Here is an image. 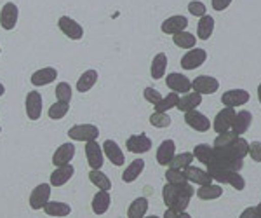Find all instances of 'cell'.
Returning <instances> with one entry per match:
<instances>
[{
  "mask_svg": "<svg viewBox=\"0 0 261 218\" xmlns=\"http://www.w3.org/2000/svg\"><path fill=\"white\" fill-rule=\"evenodd\" d=\"M195 190H193L190 182L185 183H167L162 188V199L164 204L176 211H185L190 204V199L193 198Z\"/></svg>",
  "mask_w": 261,
  "mask_h": 218,
  "instance_id": "obj_1",
  "label": "cell"
},
{
  "mask_svg": "<svg viewBox=\"0 0 261 218\" xmlns=\"http://www.w3.org/2000/svg\"><path fill=\"white\" fill-rule=\"evenodd\" d=\"M214 149V147H213ZM249 152V141L246 138L239 136L233 143L220 147V149H214V157H221V159H244ZM213 157V159H214Z\"/></svg>",
  "mask_w": 261,
  "mask_h": 218,
  "instance_id": "obj_2",
  "label": "cell"
},
{
  "mask_svg": "<svg viewBox=\"0 0 261 218\" xmlns=\"http://www.w3.org/2000/svg\"><path fill=\"white\" fill-rule=\"evenodd\" d=\"M99 128L94 124H75L68 129V138L71 141H82L87 143L91 140H98Z\"/></svg>",
  "mask_w": 261,
  "mask_h": 218,
  "instance_id": "obj_3",
  "label": "cell"
},
{
  "mask_svg": "<svg viewBox=\"0 0 261 218\" xmlns=\"http://www.w3.org/2000/svg\"><path fill=\"white\" fill-rule=\"evenodd\" d=\"M50 194H53V185H50V183H39V185L30 192L28 206H30L33 211H39V209L44 208L45 203L50 199Z\"/></svg>",
  "mask_w": 261,
  "mask_h": 218,
  "instance_id": "obj_4",
  "label": "cell"
},
{
  "mask_svg": "<svg viewBox=\"0 0 261 218\" xmlns=\"http://www.w3.org/2000/svg\"><path fill=\"white\" fill-rule=\"evenodd\" d=\"M58 28H60L63 35L68 37L70 40L84 39V27L77 19L70 18V16H61V18L58 19Z\"/></svg>",
  "mask_w": 261,
  "mask_h": 218,
  "instance_id": "obj_5",
  "label": "cell"
},
{
  "mask_svg": "<svg viewBox=\"0 0 261 218\" xmlns=\"http://www.w3.org/2000/svg\"><path fill=\"white\" fill-rule=\"evenodd\" d=\"M42 110H44V98L39 91H30L24 98V112L30 120H39L42 117Z\"/></svg>",
  "mask_w": 261,
  "mask_h": 218,
  "instance_id": "obj_6",
  "label": "cell"
},
{
  "mask_svg": "<svg viewBox=\"0 0 261 218\" xmlns=\"http://www.w3.org/2000/svg\"><path fill=\"white\" fill-rule=\"evenodd\" d=\"M19 19V7L14 2H6L0 9V27L6 32H11L16 28Z\"/></svg>",
  "mask_w": 261,
  "mask_h": 218,
  "instance_id": "obj_7",
  "label": "cell"
},
{
  "mask_svg": "<svg viewBox=\"0 0 261 218\" xmlns=\"http://www.w3.org/2000/svg\"><path fill=\"white\" fill-rule=\"evenodd\" d=\"M209 175L218 183H228L235 190H244L246 188V180L242 178L241 171H211Z\"/></svg>",
  "mask_w": 261,
  "mask_h": 218,
  "instance_id": "obj_8",
  "label": "cell"
},
{
  "mask_svg": "<svg viewBox=\"0 0 261 218\" xmlns=\"http://www.w3.org/2000/svg\"><path fill=\"white\" fill-rule=\"evenodd\" d=\"M86 159L91 169H101L105 164V154L103 147L98 143V140H91L86 143Z\"/></svg>",
  "mask_w": 261,
  "mask_h": 218,
  "instance_id": "obj_9",
  "label": "cell"
},
{
  "mask_svg": "<svg viewBox=\"0 0 261 218\" xmlns=\"http://www.w3.org/2000/svg\"><path fill=\"white\" fill-rule=\"evenodd\" d=\"M207 60V53L205 49H200V47H193V49H188V53L181 58V68L183 70H195L202 66Z\"/></svg>",
  "mask_w": 261,
  "mask_h": 218,
  "instance_id": "obj_10",
  "label": "cell"
},
{
  "mask_svg": "<svg viewBox=\"0 0 261 218\" xmlns=\"http://www.w3.org/2000/svg\"><path fill=\"white\" fill-rule=\"evenodd\" d=\"M185 123H187L188 128L195 129V131L199 133H205L211 129V120H209V117H205L202 112H199L195 108V110H190V112H185Z\"/></svg>",
  "mask_w": 261,
  "mask_h": 218,
  "instance_id": "obj_11",
  "label": "cell"
},
{
  "mask_svg": "<svg viewBox=\"0 0 261 218\" xmlns=\"http://www.w3.org/2000/svg\"><path fill=\"white\" fill-rule=\"evenodd\" d=\"M75 175V167L73 164H63V166H54V171L49 177V183L53 187H63L73 178Z\"/></svg>",
  "mask_w": 261,
  "mask_h": 218,
  "instance_id": "obj_12",
  "label": "cell"
},
{
  "mask_svg": "<svg viewBox=\"0 0 261 218\" xmlns=\"http://www.w3.org/2000/svg\"><path fill=\"white\" fill-rule=\"evenodd\" d=\"M192 89L200 94H214L220 89V82L211 75H199L192 81Z\"/></svg>",
  "mask_w": 261,
  "mask_h": 218,
  "instance_id": "obj_13",
  "label": "cell"
},
{
  "mask_svg": "<svg viewBox=\"0 0 261 218\" xmlns=\"http://www.w3.org/2000/svg\"><path fill=\"white\" fill-rule=\"evenodd\" d=\"M166 86L169 87L171 91L178 94H185V93H190L192 89V81L183 74L178 72H172L166 77Z\"/></svg>",
  "mask_w": 261,
  "mask_h": 218,
  "instance_id": "obj_14",
  "label": "cell"
},
{
  "mask_svg": "<svg viewBox=\"0 0 261 218\" xmlns=\"http://www.w3.org/2000/svg\"><path fill=\"white\" fill-rule=\"evenodd\" d=\"M125 149H127L130 154L141 156V154L150 152L151 140L145 135V133H140V135H133V136L127 138V141H125Z\"/></svg>",
  "mask_w": 261,
  "mask_h": 218,
  "instance_id": "obj_15",
  "label": "cell"
},
{
  "mask_svg": "<svg viewBox=\"0 0 261 218\" xmlns=\"http://www.w3.org/2000/svg\"><path fill=\"white\" fill-rule=\"evenodd\" d=\"M56 79H58V70L54 68V66H44V68H39L32 74L30 82H32V86H35V87H44V86L53 84Z\"/></svg>",
  "mask_w": 261,
  "mask_h": 218,
  "instance_id": "obj_16",
  "label": "cell"
},
{
  "mask_svg": "<svg viewBox=\"0 0 261 218\" xmlns=\"http://www.w3.org/2000/svg\"><path fill=\"white\" fill-rule=\"evenodd\" d=\"M235 108L231 107H225L223 110H220L214 117V123H213V129L216 133H223V131H228L231 129V124H233V119H235Z\"/></svg>",
  "mask_w": 261,
  "mask_h": 218,
  "instance_id": "obj_17",
  "label": "cell"
},
{
  "mask_svg": "<svg viewBox=\"0 0 261 218\" xmlns=\"http://www.w3.org/2000/svg\"><path fill=\"white\" fill-rule=\"evenodd\" d=\"M103 147V154H105V159L112 162L113 166H122L125 162V156L122 152L120 145L117 143L115 140H105V143L101 145Z\"/></svg>",
  "mask_w": 261,
  "mask_h": 218,
  "instance_id": "obj_18",
  "label": "cell"
},
{
  "mask_svg": "<svg viewBox=\"0 0 261 218\" xmlns=\"http://www.w3.org/2000/svg\"><path fill=\"white\" fill-rule=\"evenodd\" d=\"M75 154H77V149H75V145L71 143V141H68V143H61L53 154V164L54 166L70 164V162L73 161Z\"/></svg>",
  "mask_w": 261,
  "mask_h": 218,
  "instance_id": "obj_19",
  "label": "cell"
},
{
  "mask_svg": "<svg viewBox=\"0 0 261 218\" xmlns=\"http://www.w3.org/2000/svg\"><path fill=\"white\" fill-rule=\"evenodd\" d=\"M187 27H188V19L181 14H176L162 21L161 30L162 33H166V35H176V33L187 30Z\"/></svg>",
  "mask_w": 261,
  "mask_h": 218,
  "instance_id": "obj_20",
  "label": "cell"
},
{
  "mask_svg": "<svg viewBox=\"0 0 261 218\" xmlns=\"http://www.w3.org/2000/svg\"><path fill=\"white\" fill-rule=\"evenodd\" d=\"M249 102V93L246 89H230L226 93H223L221 96V103L225 107H241V105H246Z\"/></svg>",
  "mask_w": 261,
  "mask_h": 218,
  "instance_id": "obj_21",
  "label": "cell"
},
{
  "mask_svg": "<svg viewBox=\"0 0 261 218\" xmlns=\"http://www.w3.org/2000/svg\"><path fill=\"white\" fill-rule=\"evenodd\" d=\"M110 204H112L110 190H98L91 203L92 213H94V215H105V213L110 209Z\"/></svg>",
  "mask_w": 261,
  "mask_h": 218,
  "instance_id": "obj_22",
  "label": "cell"
},
{
  "mask_svg": "<svg viewBox=\"0 0 261 218\" xmlns=\"http://www.w3.org/2000/svg\"><path fill=\"white\" fill-rule=\"evenodd\" d=\"M185 175H187V180L190 183H195V185H207V183H213V177L202 167H195V166H187L185 167Z\"/></svg>",
  "mask_w": 261,
  "mask_h": 218,
  "instance_id": "obj_23",
  "label": "cell"
},
{
  "mask_svg": "<svg viewBox=\"0 0 261 218\" xmlns=\"http://www.w3.org/2000/svg\"><path fill=\"white\" fill-rule=\"evenodd\" d=\"M98 79H99V74H98V70H94V68H89V70H86L81 77H79V81H77V91L79 93H89V91L92 89V87L98 84Z\"/></svg>",
  "mask_w": 261,
  "mask_h": 218,
  "instance_id": "obj_24",
  "label": "cell"
},
{
  "mask_svg": "<svg viewBox=\"0 0 261 218\" xmlns=\"http://www.w3.org/2000/svg\"><path fill=\"white\" fill-rule=\"evenodd\" d=\"M145 171V159H134L130 164L125 167L122 173V182L124 183H133L141 177V173Z\"/></svg>",
  "mask_w": 261,
  "mask_h": 218,
  "instance_id": "obj_25",
  "label": "cell"
},
{
  "mask_svg": "<svg viewBox=\"0 0 261 218\" xmlns=\"http://www.w3.org/2000/svg\"><path fill=\"white\" fill-rule=\"evenodd\" d=\"M176 154V143L174 140H164L157 149V162L161 166H169L171 159Z\"/></svg>",
  "mask_w": 261,
  "mask_h": 218,
  "instance_id": "obj_26",
  "label": "cell"
},
{
  "mask_svg": "<svg viewBox=\"0 0 261 218\" xmlns=\"http://www.w3.org/2000/svg\"><path fill=\"white\" fill-rule=\"evenodd\" d=\"M251 123H252V114L247 110H241L239 114H235V119H233V124H231V131L235 135H244L247 133V129L251 128Z\"/></svg>",
  "mask_w": 261,
  "mask_h": 218,
  "instance_id": "obj_27",
  "label": "cell"
},
{
  "mask_svg": "<svg viewBox=\"0 0 261 218\" xmlns=\"http://www.w3.org/2000/svg\"><path fill=\"white\" fill-rule=\"evenodd\" d=\"M200 103H202V94L197 93V91H193V93H185L183 96H181L178 105H176V108L185 114V112L195 110Z\"/></svg>",
  "mask_w": 261,
  "mask_h": 218,
  "instance_id": "obj_28",
  "label": "cell"
},
{
  "mask_svg": "<svg viewBox=\"0 0 261 218\" xmlns=\"http://www.w3.org/2000/svg\"><path fill=\"white\" fill-rule=\"evenodd\" d=\"M44 209L45 215L49 216H68L71 213V206L68 203H63V201H47Z\"/></svg>",
  "mask_w": 261,
  "mask_h": 218,
  "instance_id": "obj_29",
  "label": "cell"
},
{
  "mask_svg": "<svg viewBox=\"0 0 261 218\" xmlns=\"http://www.w3.org/2000/svg\"><path fill=\"white\" fill-rule=\"evenodd\" d=\"M166 70H167V54L166 53H159L153 56L151 60V65H150V75L151 79L159 81L166 75Z\"/></svg>",
  "mask_w": 261,
  "mask_h": 218,
  "instance_id": "obj_30",
  "label": "cell"
},
{
  "mask_svg": "<svg viewBox=\"0 0 261 218\" xmlns=\"http://www.w3.org/2000/svg\"><path fill=\"white\" fill-rule=\"evenodd\" d=\"M214 32V18L209 14H204L199 19V25H197V39L200 40H209Z\"/></svg>",
  "mask_w": 261,
  "mask_h": 218,
  "instance_id": "obj_31",
  "label": "cell"
},
{
  "mask_svg": "<svg viewBox=\"0 0 261 218\" xmlns=\"http://www.w3.org/2000/svg\"><path fill=\"white\" fill-rule=\"evenodd\" d=\"M221 196H223L221 185L207 183V185H199V188H197V198L202 201H214V199H220Z\"/></svg>",
  "mask_w": 261,
  "mask_h": 218,
  "instance_id": "obj_32",
  "label": "cell"
},
{
  "mask_svg": "<svg viewBox=\"0 0 261 218\" xmlns=\"http://www.w3.org/2000/svg\"><path fill=\"white\" fill-rule=\"evenodd\" d=\"M89 182L94 187H98V190H112V180L108 178V175L103 173L101 169L89 171Z\"/></svg>",
  "mask_w": 261,
  "mask_h": 218,
  "instance_id": "obj_33",
  "label": "cell"
},
{
  "mask_svg": "<svg viewBox=\"0 0 261 218\" xmlns=\"http://www.w3.org/2000/svg\"><path fill=\"white\" fill-rule=\"evenodd\" d=\"M148 199L146 198H136L127 208V216L129 218H143L148 213Z\"/></svg>",
  "mask_w": 261,
  "mask_h": 218,
  "instance_id": "obj_34",
  "label": "cell"
},
{
  "mask_svg": "<svg viewBox=\"0 0 261 218\" xmlns=\"http://www.w3.org/2000/svg\"><path fill=\"white\" fill-rule=\"evenodd\" d=\"M172 42H174V45L179 49H193L197 44V37L190 32L183 30V32L176 33V35H172Z\"/></svg>",
  "mask_w": 261,
  "mask_h": 218,
  "instance_id": "obj_35",
  "label": "cell"
},
{
  "mask_svg": "<svg viewBox=\"0 0 261 218\" xmlns=\"http://www.w3.org/2000/svg\"><path fill=\"white\" fill-rule=\"evenodd\" d=\"M192 154H193V157H195L197 161L207 166L209 162L213 161V157H214V149L211 145H207V143H199V145H195V149H193Z\"/></svg>",
  "mask_w": 261,
  "mask_h": 218,
  "instance_id": "obj_36",
  "label": "cell"
},
{
  "mask_svg": "<svg viewBox=\"0 0 261 218\" xmlns=\"http://www.w3.org/2000/svg\"><path fill=\"white\" fill-rule=\"evenodd\" d=\"M68 112H70V103L58 102L56 100V103H53L49 107L47 115H49V119H53V120H61V119H65Z\"/></svg>",
  "mask_w": 261,
  "mask_h": 218,
  "instance_id": "obj_37",
  "label": "cell"
},
{
  "mask_svg": "<svg viewBox=\"0 0 261 218\" xmlns=\"http://www.w3.org/2000/svg\"><path fill=\"white\" fill-rule=\"evenodd\" d=\"M178 102H179V94L172 91V93H169L167 96H162V100L157 105H153L155 112H169L171 108H176Z\"/></svg>",
  "mask_w": 261,
  "mask_h": 218,
  "instance_id": "obj_38",
  "label": "cell"
},
{
  "mask_svg": "<svg viewBox=\"0 0 261 218\" xmlns=\"http://www.w3.org/2000/svg\"><path fill=\"white\" fill-rule=\"evenodd\" d=\"M54 94H56L58 102L70 103L71 98H73V89H71V86L68 82H58L56 89H54Z\"/></svg>",
  "mask_w": 261,
  "mask_h": 218,
  "instance_id": "obj_39",
  "label": "cell"
},
{
  "mask_svg": "<svg viewBox=\"0 0 261 218\" xmlns=\"http://www.w3.org/2000/svg\"><path fill=\"white\" fill-rule=\"evenodd\" d=\"M193 154L192 152H181V154H174V157L171 159L169 167H178V169H185L187 166H190L193 162Z\"/></svg>",
  "mask_w": 261,
  "mask_h": 218,
  "instance_id": "obj_40",
  "label": "cell"
},
{
  "mask_svg": "<svg viewBox=\"0 0 261 218\" xmlns=\"http://www.w3.org/2000/svg\"><path fill=\"white\" fill-rule=\"evenodd\" d=\"M172 123V119L167 115V112H153L150 115V124L153 128H159V129H164V128H169Z\"/></svg>",
  "mask_w": 261,
  "mask_h": 218,
  "instance_id": "obj_41",
  "label": "cell"
},
{
  "mask_svg": "<svg viewBox=\"0 0 261 218\" xmlns=\"http://www.w3.org/2000/svg\"><path fill=\"white\" fill-rule=\"evenodd\" d=\"M239 138V135H235L233 131H223V133H218V136H216V140H214V143L213 147L214 149H220V147H226V145H230V143H233L235 140Z\"/></svg>",
  "mask_w": 261,
  "mask_h": 218,
  "instance_id": "obj_42",
  "label": "cell"
},
{
  "mask_svg": "<svg viewBox=\"0 0 261 218\" xmlns=\"http://www.w3.org/2000/svg\"><path fill=\"white\" fill-rule=\"evenodd\" d=\"M166 182L167 183H185L188 182L185 169H178V167H169L166 171Z\"/></svg>",
  "mask_w": 261,
  "mask_h": 218,
  "instance_id": "obj_43",
  "label": "cell"
},
{
  "mask_svg": "<svg viewBox=\"0 0 261 218\" xmlns=\"http://www.w3.org/2000/svg\"><path fill=\"white\" fill-rule=\"evenodd\" d=\"M205 4L200 2V0H192L190 4H188V12H190L192 16H195V18H202V16L205 14Z\"/></svg>",
  "mask_w": 261,
  "mask_h": 218,
  "instance_id": "obj_44",
  "label": "cell"
},
{
  "mask_svg": "<svg viewBox=\"0 0 261 218\" xmlns=\"http://www.w3.org/2000/svg\"><path fill=\"white\" fill-rule=\"evenodd\" d=\"M143 98L151 105H157L162 100V94L159 93L157 89H153V87H145V91H143Z\"/></svg>",
  "mask_w": 261,
  "mask_h": 218,
  "instance_id": "obj_45",
  "label": "cell"
},
{
  "mask_svg": "<svg viewBox=\"0 0 261 218\" xmlns=\"http://www.w3.org/2000/svg\"><path fill=\"white\" fill-rule=\"evenodd\" d=\"M247 154H249L254 162H261V141H252V143H249V152Z\"/></svg>",
  "mask_w": 261,
  "mask_h": 218,
  "instance_id": "obj_46",
  "label": "cell"
},
{
  "mask_svg": "<svg viewBox=\"0 0 261 218\" xmlns=\"http://www.w3.org/2000/svg\"><path fill=\"white\" fill-rule=\"evenodd\" d=\"M164 216L166 218H179V216H185V218H190V213L185 209V211H176V209H171L167 208L166 213H164Z\"/></svg>",
  "mask_w": 261,
  "mask_h": 218,
  "instance_id": "obj_47",
  "label": "cell"
},
{
  "mask_svg": "<svg viewBox=\"0 0 261 218\" xmlns=\"http://www.w3.org/2000/svg\"><path fill=\"white\" fill-rule=\"evenodd\" d=\"M231 2H233V0H213V9L221 12V11L228 9Z\"/></svg>",
  "mask_w": 261,
  "mask_h": 218,
  "instance_id": "obj_48",
  "label": "cell"
},
{
  "mask_svg": "<svg viewBox=\"0 0 261 218\" xmlns=\"http://www.w3.org/2000/svg\"><path fill=\"white\" fill-rule=\"evenodd\" d=\"M247 216H251V218H256L254 208H247V209H244V211L241 213V218H247Z\"/></svg>",
  "mask_w": 261,
  "mask_h": 218,
  "instance_id": "obj_49",
  "label": "cell"
},
{
  "mask_svg": "<svg viewBox=\"0 0 261 218\" xmlns=\"http://www.w3.org/2000/svg\"><path fill=\"white\" fill-rule=\"evenodd\" d=\"M254 213H256V218H261V203L254 208Z\"/></svg>",
  "mask_w": 261,
  "mask_h": 218,
  "instance_id": "obj_50",
  "label": "cell"
},
{
  "mask_svg": "<svg viewBox=\"0 0 261 218\" xmlns=\"http://www.w3.org/2000/svg\"><path fill=\"white\" fill-rule=\"evenodd\" d=\"M4 94H6V86H4V84L0 82V98H2Z\"/></svg>",
  "mask_w": 261,
  "mask_h": 218,
  "instance_id": "obj_51",
  "label": "cell"
},
{
  "mask_svg": "<svg viewBox=\"0 0 261 218\" xmlns=\"http://www.w3.org/2000/svg\"><path fill=\"white\" fill-rule=\"evenodd\" d=\"M258 100H259V103H261V84L258 86Z\"/></svg>",
  "mask_w": 261,
  "mask_h": 218,
  "instance_id": "obj_52",
  "label": "cell"
},
{
  "mask_svg": "<svg viewBox=\"0 0 261 218\" xmlns=\"http://www.w3.org/2000/svg\"><path fill=\"white\" fill-rule=\"evenodd\" d=\"M0 135H2V126H0Z\"/></svg>",
  "mask_w": 261,
  "mask_h": 218,
  "instance_id": "obj_53",
  "label": "cell"
},
{
  "mask_svg": "<svg viewBox=\"0 0 261 218\" xmlns=\"http://www.w3.org/2000/svg\"><path fill=\"white\" fill-rule=\"evenodd\" d=\"M0 54H2V47H0Z\"/></svg>",
  "mask_w": 261,
  "mask_h": 218,
  "instance_id": "obj_54",
  "label": "cell"
}]
</instances>
